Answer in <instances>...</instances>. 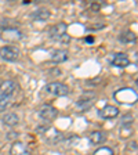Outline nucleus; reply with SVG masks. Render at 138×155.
<instances>
[{"label":"nucleus","instance_id":"obj_10","mask_svg":"<svg viewBox=\"0 0 138 155\" xmlns=\"http://www.w3.org/2000/svg\"><path fill=\"white\" fill-rule=\"evenodd\" d=\"M111 64L117 68H126L130 64V58L124 53H117V54H115L111 58Z\"/></svg>","mask_w":138,"mask_h":155},{"label":"nucleus","instance_id":"obj_5","mask_svg":"<svg viewBox=\"0 0 138 155\" xmlns=\"http://www.w3.org/2000/svg\"><path fill=\"white\" fill-rule=\"evenodd\" d=\"M37 112H39V118L42 120H44V122H51V120H54L58 115V111L55 110L54 107L47 105V104L40 107Z\"/></svg>","mask_w":138,"mask_h":155},{"label":"nucleus","instance_id":"obj_3","mask_svg":"<svg viewBox=\"0 0 138 155\" xmlns=\"http://www.w3.org/2000/svg\"><path fill=\"white\" fill-rule=\"evenodd\" d=\"M0 38L3 39L4 42L15 43L22 39V32L17 28H6L2 31V36H0Z\"/></svg>","mask_w":138,"mask_h":155},{"label":"nucleus","instance_id":"obj_15","mask_svg":"<svg viewBox=\"0 0 138 155\" xmlns=\"http://www.w3.org/2000/svg\"><path fill=\"white\" fill-rule=\"evenodd\" d=\"M68 51L66 50H55V51L51 53V61L53 62H57V64H59V62H65L68 60Z\"/></svg>","mask_w":138,"mask_h":155},{"label":"nucleus","instance_id":"obj_19","mask_svg":"<svg viewBox=\"0 0 138 155\" xmlns=\"http://www.w3.org/2000/svg\"><path fill=\"white\" fill-rule=\"evenodd\" d=\"M10 104V98H6V97L0 96V111H4L8 107Z\"/></svg>","mask_w":138,"mask_h":155},{"label":"nucleus","instance_id":"obj_17","mask_svg":"<svg viewBox=\"0 0 138 155\" xmlns=\"http://www.w3.org/2000/svg\"><path fill=\"white\" fill-rule=\"evenodd\" d=\"M93 100H94V98H90V100H88V98H87V100H84L83 97H82L80 100H79V101H77V103H76V105L79 107V108H80V110L86 111L87 108H90V107H91V104L94 103Z\"/></svg>","mask_w":138,"mask_h":155},{"label":"nucleus","instance_id":"obj_7","mask_svg":"<svg viewBox=\"0 0 138 155\" xmlns=\"http://www.w3.org/2000/svg\"><path fill=\"white\" fill-rule=\"evenodd\" d=\"M66 31H68V25L65 22L55 24V25L51 26V29H50V38L59 42V40L66 35Z\"/></svg>","mask_w":138,"mask_h":155},{"label":"nucleus","instance_id":"obj_2","mask_svg":"<svg viewBox=\"0 0 138 155\" xmlns=\"http://www.w3.org/2000/svg\"><path fill=\"white\" fill-rule=\"evenodd\" d=\"M115 98L119 103L124 104H133L137 101V93L133 89H120L115 93Z\"/></svg>","mask_w":138,"mask_h":155},{"label":"nucleus","instance_id":"obj_1","mask_svg":"<svg viewBox=\"0 0 138 155\" xmlns=\"http://www.w3.org/2000/svg\"><path fill=\"white\" fill-rule=\"evenodd\" d=\"M46 91L55 97H64L69 94V87L61 82H51V83L46 84Z\"/></svg>","mask_w":138,"mask_h":155},{"label":"nucleus","instance_id":"obj_12","mask_svg":"<svg viewBox=\"0 0 138 155\" xmlns=\"http://www.w3.org/2000/svg\"><path fill=\"white\" fill-rule=\"evenodd\" d=\"M3 123L6 126H10V127H14L19 123V116L17 115L15 112H8L3 116Z\"/></svg>","mask_w":138,"mask_h":155},{"label":"nucleus","instance_id":"obj_9","mask_svg":"<svg viewBox=\"0 0 138 155\" xmlns=\"http://www.w3.org/2000/svg\"><path fill=\"white\" fill-rule=\"evenodd\" d=\"M120 114L119 108L115 105H105L102 110L98 112V115L102 118V119H113V118H117Z\"/></svg>","mask_w":138,"mask_h":155},{"label":"nucleus","instance_id":"obj_11","mask_svg":"<svg viewBox=\"0 0 138 155\" xmlns=\"http://www.w3.org/2000/svg\"><path fill=\"white\" fill-rule=\"evenodd\" d=\"M10 155H32L28 151L26 145L21 141H15L13 143L11 148H10Z\"/></svg>","mask_w":138,"mask_h":155},{"label":"nucleus","instance_id":"obj_18","mask_svg":"<svg viewBox=\"0 0 138 155\" xmlns=\"http://www.w3.org/2000/svg\"><path fill=\"white\" fill-rule=\"evenodd\" d=\"M93 155H115L113 154V150L109 147H100L98 150H95Z\"/></svg>","mask_w":138,"mask_h":155},{"label":"nucleus","instance_id":"obj_14","mask_svg":"<svg viewBox=\"0 0 138 155\" xmlns=\"http://www.w3.org/2000/svg\"><path fill=\"white\" fill-rule=\"evenodd\" d=\"M50 15H51V13L48 8H37L36 11H33L32 18L35 21H46L50 18Z\"/></svg>","mask_w":138,"mask_h":155},{"label":"nucleus","instance_id":"obj_8","mask_svg":"<svg viewBox=\"0 0 138 155\" xmlns=\"http://www.w3.org/2000/svg\"><path fill=\"white\" fill-rule=\"evenodd\" d=\"M14 91H15V82L14 81L7 79V81L0 83V96L6 97V98H11Z\"/></svg>","mask_w":138,"mask_h":155},{"label":"nucleus","instance_id":"obj_6","mask_svg":"<svg viewBox=\"0 0 138 155\" xmlns=\"http://www.w3.org/2000/svg\"><path fill=\"white\" fill-rule=\"evenodd\" d=\"M0 57L3 58L4 61L14 62L18 60L19 51H18V48L14 47V46H4V47L0 48Z\"/></svg>","mask_w":138,"mask_h":155},{"label":"nucleus","instance_id":"obj_4","mask_svg":"<svg viewBox=\"0 0 138 155\" xmlns=\"http://www.w3.org/2000/svg\"><path fill=\"white\" fill-rule=\"evenodd\" d=\"M42 136H43V139L47 143H50V144H57V143L62 141V139H64L61 132L54 129V127H44Z\"/></svg>","mask_w":138,"mask_h":155},{"label":"nucleus","instance_id":"obj_16","mask_svg":"<svg viewBox=\"0 0 138 155\" xmlns=\"http://www.w3.org/2000/svg\"><path fill=\"white\" fill-rule=\"evenodd\" d=\"M135 39H137V36H135V33L134 32H126V33H123L122 36H120V42H123V43H133V42H135Z\"/></svg>","mask_w":138,"mask_h":155},{"label":"nucleus","instance_id":"obj_13","mask_svg":"<svg viewBox=\"0 0 138 155\" xmlns=\"http://www.w3.org/2000/svg\"><path fill=\"white\" fill-rule=\"evenodd\" d=\"M88 140H90L91 144L100 145V144H102V143H105L106 136L104 132H93L88 134Z\"/></svg>","mask_w":138,"mask_h":155},{"label":"nucleus","instance_id":"obj_20","mask_svg":"<svg viewBox=\"0 0 138 155\" xmlns=\"http://www.w3.org/2000/svg\"><path fill=\"white\" fill-rule=\"evenodd\" d=\"M86 42H87V43H93V42H94V39H93V38H87V39H86Z\"/></svg>","mask_w":138,"mask_h":155}]
</instances>
